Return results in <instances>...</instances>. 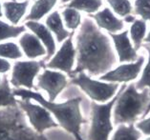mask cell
<instances>
[{"instance_id":"obj_1","label":"cell","mask_w":150,"mask_h":140,"mask_svg":"<svg viewBox=\"0 0 150 140\" xmlns=\"http://www.w3.org/2000/svg\"><path fill=\"white\" fill-rule=\"evenodd\" d=\"M76 66L71 77L87 72L89 76L103 75L117 64V56L110 37L91 17L82 20L76 36Z\"/></svg>"},{"instance_id":"obj_2","label":"cell","mask_w":150,"mask_h":140,"mask_svg":"<svg viewBox=\"0 0 150 140\" xmlns=\"http://www.w3.org/2000/svg\"><path fill=\"white\" fill-rule=\"evenodd\" d=\"M13 94L14 96L20 97L21 99H30V100L33 99L38 102V104L44 107L56 117L58 125L65 131L74 135L76 140H84L80 134V131H81V126L87 122V120L84 119L81 115V110H80L81 98L80 97H75L65 102L56 103L47 100L40 93L23 89V88L14 89Z\"/></svg>"},{"instance_id":"obj_3","label":"cell","mask_w":150,"mask_h":140,"mask_svg":"<svg viewBox=\"0 0 150 140\" xmlns=\"http://www.w3.org/2000/svg\"><path fill=\"white\" fill-rule=\"evenodd\" d=\"M149 103V89L145 88L138 91L135 84H129L127 87L123 84L122 90L114 105V124H134L139 116L144 115Z\"/></svg>"},{"instance_id":"obj_4","label":"cell","mask_w":150,"mask_h":140,"mask_svg":"<svg viewBox=\"0 0 150 140\" xmlns=\"http://www.w3.org/2000/svg\"><path fill=\"white\" fill-rule=\"evenodd\" d=\"M0 140H48L27 123L18 104L0 109Z\"/></svg>"},{"instance_id":"obj_5","label":"cell","mask_w":150,"mask_h":140,"mask_svg":"<svg viewBox=\"0 0 150 140\" xmlns=\"http://www.w3.org/2000/svg\"><path fill=\"white\" fill-rule=\"evenodd\" d=\"M122 90V86L119 89V94L106 103L91 102V125L87 140H109V135L113 131L111 112Z\"/></svg>"},{"instance_id":"obj_6","label":"cell","mask_w":150,"mask_h":140,"mask_svg":"<svg viewBox=\"0 0 150 140\" xmlns=\"http://www.w3.org/2000/svg\"><path fill=\"white\" fill-rule=\"evenodd\" d=\"M71 84L79 87L93 101L100 103H106L111 100L119 90L118 83L94 80L85 72L78 73L72 77Z\"/></svg>"},{"instance_id":"obj_7","label":"cell","mask_w":150,"mask_h":140,"mask_svg":"<svg viewBox=\"0 0 150 140\" xmlns=\"http://www.w3.org/2000/svg\"><path fill=\"white\" fill-rule=\"evenodd\" d=\"M43 68H46V62L44 60L16 61L13 64L10 82L13 87H16V89H34L35 78Z\"/></svg>"},{"instance_id":"obj_8","label":"cell","mask_w":150,"mask_h":140,"mask_svg":"<svg viewBox=\"0 0 150 140\" xmlns=\"http://www.w3.org/2000/svg\"><path fill=\"white\" fill-rule=\"evenodd\" d=\"M17 104L27 115L33 129L38 134H43L48 129L58 126L53 119L52 113L40 104L32 103L30 99L17 100Z\"/></svg>"},{"instance_id":"obj_9","label":"cell","mask_w":150,"mask_h":140,"mask_svg":"<svg viewBox=\"0 0 150 140\" xmlns=\"http://www.w3.org/2000/svg\"><path fill=\"white\" fill-rule=\"evenodd\" d=\"M76 57V47L73 43V32L71 35L62 43L56 53L54 54L52 59L46 63V68L50 70H58V71L64 72L71 75L73 68L75 65V60Z\"/></svg>"},{"instance_id":"obj_10","label":"cell","mask_w":150,"mask_h":140,"mask_svg":"<svg viewBox=\"0 0 150 140\" xmlns=\"http://www.w3.org/2000/svg\"><path fill=\"white\" fill-rule=\"evenodd\" d=\"M145 57L140 55L137 61L122 64L100 77V81L109 83H127L138 78L144 64Z\"/></svg>"},{"instance_id":"obj_11","label":"cell","mask_w":150,"mask_h":140,"mask_svg":"<svg viewBox=\"0 0 150 140\" xmlns=\"http://www.w3.org/2000/svg\"><path fill=\"white\" fill-rule=\"evenodd\" d=\"M68 85L67 76L60 72L47 69L38 77V87L48 94V100L54 102L62 91Z\"/></svg>"},{"instance_id":"obj_12","label":"cell","mask_w":150,"mask_h":140,"mask_svg":"<svg viewBox=\"0 0 150 140\" xmlns=\"http://www.w3.org/2000/svg\"><path fill=\"white\" fill-rule=\"evenodd\" d=\"M129 31L125 30L118 34H111L110 36L112 41L114 43V48L117 54H118L119 61L123 63H131L137 61L140 55L138 54L137 51L134 49L132 42L129 38Z\"/></svg>"},{"instance_id":"obj_13","label":"cell","mask_w":150,"mask_h":140,"mask_svg":"<svg viewBox=\"0 0 150 140\" xmlns=\"http://www.w3.org/2000/svg\"><path fill=\"white\" fill-rule=\"evenodd\" d=\"M90 17L100 30H105L111 34H118L124 29V21L117 17L110 8L104 7L101 11H98L95 14H91Z\"/></svg>"},{"instance_id":"obj_14","label":"cell","mask_w":150,"mask_h":140,"mask_svg":"<svg viewBox=\"0 0 150 140\" xmlns=\"http://www.w3.org/2000/svg\"><path fill=\"white\" fill-rule=\"evenodd\" d=\"M25 27L31 30L33 34H35L38 37V39L41 41L43 46L46 49V56L44 58V61L49 60L51 57L54 56L56 53L57 50V44L54 41V37L50 30L47 28V26L40 23L39 21H26L25 22Z\"/></svg>"},{"instance_id":"obj_15","label":"cell","mask_w":150,"mask_h":140,"mask_svg":"<svg viewBox=\"0 0 150 140\" xmlns=\"http://www.w3.org/2000/svg\"><path fill=\"white\" fill-rule=\"evenodd\" d=\"M19 46L24 54L30 59L45 56L47 51L41 41L35 34L24 32L19 38Z\"/></svg>"},{"instance_id":"obj_16","label":"cell","mask_w":150,"mask_h":140,"mask_svg":"<svg viewBox=\"0 0 150 140\" xmlns=\"http://www.w3.org/2000/svg\"><path fill=\"white\" fill-rule=\"evenodd\" d=\"M29 4H30L29 0H24L22 2H17L16 0V1L9 0L3 2L2 8L6 19L12 25L17 26L26 13Z\"/></svg>"},{"instance_id":"obj_17","label":"cell","mask_w":150,"mask_h":140,"mask_svg":"<svg viewBox=\"0 0 150 140\" xmlns=\"http://www.w3.org/2000/svg\"><path fill=\"white\" fill-rule=\"evenodd\" d=\"M45 24L47 28L50 30V32L53 34H54L58 43L64 42L72 34V32L65 29L61 14L58 11H54L47 16Z\"/></svg>"},{"instance_id":"obj_18","label":"cell","mask_w":150,"mask_h":140,"mask_svg":"<svg viewBox=\"0 0 150 140\" xmlns=\"http://www.w3.org/2000/svg\"><path fill=\"white\" fill-rule=\"evenodd\" d=\"M57 0H35V2L31 7L30 13H28L26 21H39L41 18L47 15L57 5Z\"/></svg>"},{"instance_id":"obj_19","label":"cell","mask_w":150,"mask_h":140,"mask_svg":"<svg viewBox=\"0 0 150 140\" xmlns=\"http://www.w3.org/2000/svg\"><path fill=\"white\" fill-rule=\"evenodd\" d=\"M146 30H147V25L146 21L141 19H136L132 24H131L129 34L130 38L132 40L134 49L139 51L142 46V42L144 41L146 36Z\"/></svg>"},{"instance_id":"obj_20","label":"cell","mask_w":150,"mask_h":140,"mask_svg":"<svg viewBox=\"0 0 150 140\" xmlns=\"http://www.w3.org/2000/svg\"><path fill=\"white\" fill-rule=\"evenodd\" d=\"M102 4V0H71L66 4V7L75 9L79 12L81 11L86 13L93 14L100 11Z\"/></svg>"},{"instance_id":"obj_21","label":"cell","mask_w":150,"mask_h":140,"mask_svg":"<svg viewBox=\"0 0 150 140\" xmlns=\"http://www.w3.org/2000/svg\"><path fill=\"white\" fill-rule=\"evenodd\" d=\"M17 105V99L13 94V91L10 87L8 76L6 75L2 77L0 84V109L7 107H13Z\"/></svg>"},{"instance_id":"obj_22","label":"cell","mask_w":150,"mask_h":140,"mask_svg":"<svg viewBox=\"0 0 150 140\" xmlns=\"http://www.w3.org/2000/svg\"><path fill=\"white\" fill-rule=\"evenodd\" d=\"M142 132L134 126V124L120 125L114 132L111 140H140Z\"/></svg>"},{"instance_id":"obj_23","label":"cell","mask_w":150,"mask_h":140,"mask_svg":"<svg viewBox=\"0 0 150 140\" xmlns=\"http://www.w3.org/2000/svg\"><path fill=\"white\" fill-rule=\"evenodd\" d=\"M60 14L65 27L71 31H76V29L80 27V25L82 23L81 14L79 11L75 9L66 7L65 9H63Z\"/></svg>"},{"instance_id":"obj_24","label":"cell","mask_w":150,"mask_h":140,"mask_svg":"<svg viewBox=\"0 0 150 140\" xmlns=\"http://www.w3.org/2000/svg\"><path fill=\"white\" fill-rule=\"evenodd\" d=\"M26 31L25 26H14L0 20V41L16 38Z\"/></svg>"},{"instance_id":"obj_25","label":"cell","mask_w":150,"mask_h":140,"mask_svg":"<svg viewBox=\"0 0 150 140\" xmlns=\"http://www.w3.org/2000/svg\"><path fill=\"white\" fill-rule=\"evenodd\" d=\"M112 12L120 17H125L133 13V5L130 0H107Z\"/></svg>"},{"instance_id":"obj_26","label":"cell","mask_w":150,"mask_h":140,"mask_svg":"<svg viewBox=\"0 0 150 140\" xmlns=\"http://www.w3.org/2000/svg\"><path fill=\"white\" fill-rule=\"evenodd\" d=\"M23 56V53L19 46L13 42L0 44V57L5 59H19Z\"/></svg>"},{"instance_id":"obj_27","label":"cell","mask_w":150,"mask_h":140,"mask_svg":"<svg viewBox=\"0 0 150 140\" xmlns=\"http://www.w3.org/2000/svg\"><path fill=\"white\" fill-rule=\"evenodd\" d=\"M144 47L148 53V60L145 64V67L142 73L141 78L138 80V82L135 84V87L138 91H142L145 88H147L150 91V45L144 44Z\"/></svg>"},{"instance_id":"obj_28","label":"cell","mask_w":150,"mask_h":140,"mask_svg":"<svg viewBox=\"0 0 150 140\" xmlns=\"http://www.w3.org/2000/svg\"><path fill=\"white\" fill-rule=\"evenodd\" d=\"M133 13L142 20L150 21V0H135Z\"/></svg>"},{"instance_id":"obj_29","label":"cell","mask_w":150,"mask_h":140,"mask_svg":"<svg viewBox=\"0 0 150 140\" xmlns=\"http://www.w3.org/2000/svg\"><path fill=\"white\" fill-rule=\"evenodd\" d=\"M136 128L138 130H140V132H142L144 134L150 136V117L145 118L144 120L140 121L139 123H137Z\"/></svg>"},{"instance_id":"obj_30","label":"cell","mask_w":150,"mask_h":140,"mask_svg":"<svg viewBox=\"0 0 150 140\" xmlns=\"http://www.w3.org/2000/svg\"><path fill=\"white\" fill-rule=\"evenodd\" d=\"M11 68H12V65H11L10 62L5 58L0 57V73L8 72Z\"/></svg>"},{"instance_id":"obj_31","label":"cell","mask_w":150,"mask_h":140,"mask_svg":"<svg viewBox=\"0 0 150 140\" xmlns=\"http://www.w3.org/2000/svg\"><path fill=\"white\" fill-rule=\"evenodd\" d=\"M137 18H136V16L135 15H132V14H129V15H127V16H125V17H123V21H124V23H130V24H132L133 22L136 20Z\"/></svg>"},{"instance_id":"obj_32","label":"cell","mask_w":150,"mask_h":140,"mask_svg":"<svg viewBox=\"0 0 150 140\" xmlns=\"http://www.w3.org/2000/svg\"><path fill=\"white\" fill-rule=\"evenodd\" d=\"M144 42H145L146 44H149V45H150V31H149V32L147 34V35L145 36Z\"/></svg>"},{"instance_id":"obj_33","label":"cell","mask_w":150,"mask_h":140,"mask_svg":"<svg viewBox=\"0 0 150 140\" xmlns=\"http://www.w3.org/2000/svg\"><path fill=\"white\" fill-rule=\"evenodd\" d=\"M149 113H150V103H149V105L147 106V108H146V110H145V112H144V115H142V116H146V115H148Z\"/></svg>"},{"instance_id":"obj_34","label":"cell","mask_w":150,"mask_h":140,"mask_svg":"<svg viewBox=\"0 0 150 140\" xmlns=\"http://www.w3.org/2000/svg\"><path fill=\"white\" fill-rule=\"evenodd\" d=\"M3 16V8H2V4L1 1H0V18Z\"/></svg>"},{"instance_id":"obj_35","label":"cell","mask_w":150,"mask_h":140,"mask_svg":"<svg viewBox=\"0 0 150 140\" xmlns=\"http://www.w3.org/2000/svg\"><path fill=\"white\" fill-rule=\"evenodd\" d=\"M60 1H61V3H64V4H65V3H66V4H67V3L70 2L71 0H60Z\"/></svg>"},{"instance_id":"obj_36","label":"cell","mask_w":150,"mask_h":140,"mask_svg":"<svg viewBox=\"0 0 150 140\" xmlns=\"http://www.w3.org/2000/svg\"><path fill=\"white\" fill-rule=\"evenodd\" d=\"M1 81H2V78H1V76H0V84H1Z\"/></svg>"},{"instance_id":"obj_37","label":"cell","mask_w":150,"mask_h":140,"mask_svg":"<svg viewBox=\"0 0 150 140\" xmlns=\"http://www.w3.org/2000/svg\"><path fill=\"white\" fill-rule=\"evenodd\" d=\"M144 140H150V136H149V137H148V138H146V139H144Z\"/></svg>"},{"instance_id":"obj_38","label":"cell","mask_w":150,"mask_h":140,"mask_svg":"<svg viewBox=\"0 0 150 140\" xmlns=\"http://www.w3.org/2000/svg\"><path fill=\"white\" fill-rule=\"evenodd\" d=\"M12 1H16V0H12Z\"/></svg>"}]
</instances>
